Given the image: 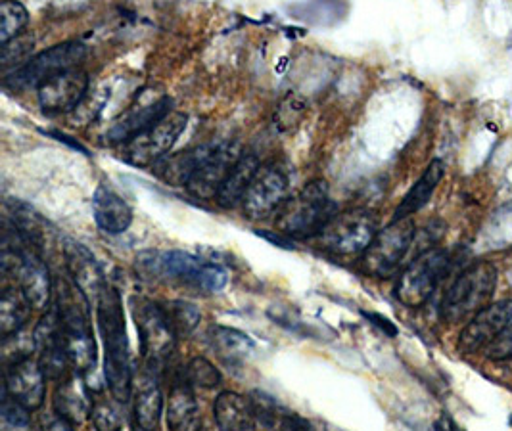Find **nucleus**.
Wrapping results in <instances>:
<instances>
[{
	"label": "nucleus",
	"instance_id": "obj_1",
	"mask_svg": "<svg viewBox=\"0 0 512 431\" xmlns=\"http://www.w3.org/2000/svg\"><path fill=\"white\" fill-rule=\"evenodd\" d=\"M96 317L104 341V376L112 397L127 403L133 393V372L129 363V341L121 295L112 284H104L96 301Z\"/></svg>",
	"mask_w": 512,
	"mask_h": 431
},
{
	"label": "nucleus",
	"instance_id": "obj_2",
	"mask_svg": "<svg viewBox=\"0 0 512 431\" xmlns=\"http://www.w3.org/2000/svg\"><path fill=\"white\" fill-rule=\"evenodd\" d=\"M135 269L148 280H181L204 292H219L227 286L229 274L217 265L181 250H148L135 257Z\"/></svg>",
	"mask_w": 512,
	"mask_h": 431
},
{
	"label": "nucleus",
	"instance_id": "obj_3",
	"mask_svg": "<svg viewBox=\"0 0 512 431\" xmlns=\"http://www.w3.org/2000/svg\"><path fill=\"white\" fill-rule=\"evenodd\" d=\"M58 286L60 288L56 307L62 318L64 347L68 353V361L75 372L87 374L96 366V341L87 309L89 299L81 294V290L75 284L60 282Z\"/></svg>",
	"mask_w": 512,
	"mask_h": 431
},
{
	"label": "nucleus",
	"instance_id": "obj_4",
	"mask_svg": "<svg viewBox=\"0 0 512 431\" xmlns=\"http://www.w3.org/2000/svg\"><path fill=\"white\" fill-rule=\"evenodd\" d=\"M338 215L325 181L309 182L302 192L286 200L279 209L277 232L286 238H313Z\"/></svg>",
	"mask_w": 512,
	"mask_h": 431
},
{
	"label": "nucleus",
	"instance_id": "obj_5",
	"mask_svg": "<svg viewBox=\"0 0 512 431\" xmlns=\"http://www.w3.org/2000/svg\"><path fill=\"white\" fill-rule=\"evenodd\" d=\"M497 288V269L488 261H478L457 276L443 297L442 317L459 322L488 307Z\"/></svg>",
	"mask_w": 512,
	"mask_h": 431
},
{
	"label": "nucleus",
	"instance_id": "obj_6",
	"mask_svg": "<svg viewBox=\"0 0 512 431\" xmlns=\"http://www.w3.org/2000/svg\"><path fill=\"white\" fill-rule=\"evenodd\" d=\"M87 58V46L77 41H68L62 45L52 46L48 50L31 56L22 68L14 69L10 75L4 77V85L22 91L29 87H41L50 79L68 73L71 69H79L83 60Z\"/></svg>",
	"mask_w": 512,
	"mask_h": 431
},
{
	"label": "nucleus",
	"instance_id": "obj_7",
	"mask_svg": "<svg viewBox=\"0 0 512 431\" xmlns=\"http://www.w3.org/2000/svg\"><path fill=\"white\" fill-rule=\"evenodd\" d=\"M131 309L139 330L142 359L146 361V368L156 372L175 353L179 336L165 315L163 305L142 297H133Z\"/></svg>",
	"mask_w": 512,
	"mask_h": 431
},
{
	"label": "nucleus",
	"instance_id": "obj_8",
	"mask_svg": "<svg viewBox=\"0 0 512 431\" xmlns=\"http://www.w3.org/2000/svg\"><path fill=\"white\" fill-rule=\"evenodd\" d=\"M415 234L417 230L411 217L396 219L392 225L378 230L371 246L361 255L363 271L376 278H388L396 273L415 242Z\"/></svg>",
	"mask_w": 512,
	"mask_h": 431
},
{
	"label": "nucleus",
	"instance_id": "obj_9",
	"mask_svg": "<svg viewBox=\"0 0 512 431\" xmlns=\"http://www.w3.org/2000/svg\"><path fill=\"white\" fill-rule=\"evenodd\" d=\"M378 234V219L373 211L353 209L348 213L336 215L321 236L323 250L338 257H355L371 246Z\"/></svg>",
	"mask_w": 512,
	"mask_h": 431
},
{
	"label": "nucleus",
	"instance_id": "obj_10",
	"mask_svg": "<svg viewBox=\"0 0 512 431\" xmlns=\"http://www.w3.org/2000/svg\"><path fill=\"white\" fill-rule=\"evenodd\" d=\"M451 263L449 251L432 248L419 257L401 273L397 280L396 297L407 307H422L438 288Z\"/></svg>",
	"mask_w": 512,
	"mask_h": 431
},
{
	"label": "nucleus",
	"instance_id": "obj_11",
	"mask_svg": "<svg viewBox=\"0 0 512 431\" xmlns=\"http://www.w3.org/2000/svg\"><path fill=\"white\" fill-rule=\"evenodd\" d=\"M185 114H169L160 123L142 131L140 135L123 144V159L137 167H154L187 129Z\"/></svg>",
	"mask_w": 512,
	"mask_h": 431
},
{
	"label": "nucleus",
	"instance_id": "obj_12",
	"mask_svg": "<svg viewBox=\"0 0 512 431\" xmlns=\"http://www.w3.org/2000/svg\"><path fill=\"white\" fill-rule=\"evenodd\" d=\"M288 188L290 177L286 167L279 161L263 163L242 202L246 217L259 221L279 213L280 207L286 202Z\"/></svg>",
	"mask_w": 512,
	"mask_h": 431
},
{
	"label": "nucleus",
	"instance_id": "obj_13",
	"mask_svg": "<svg viewBox=\"0 0 512 431\" xmlns=\"http://www.w3.org/2000/svg\"><path fill=\"white\" fill-rule=\"evenodd\" d=\"M35 351L39 353V364L45 370L48 380L58 382L68 374V353L64 347V332L60 311L54 305L47 315L41 318L33 330Z\"/></svg>",
	"mask_w": 512,
	"mask_h": 431
},
{
	"label": "nucleus",
	"instance_id": "obj_14",
	"mask_svg": "<svg viewBox=\"0 0 512 431\" xmlns=\"http://www.w3.org/2000/svg\"><path fill=\"white\" fill-rule=\"evenodd\" d=\"M238 158L240 152L234 144H213L208 158L198 165L187 182L188 192L198 200H215Z\"/></svg>",
	"mask_w": 512,
	"mask_h": 431
},
{
	"label": "nucleus",
	"instance_id": "obj_15",
	"mask_svg": "<svg viewBox=\"0 0 512 431\" xmlns=\"http://www.w3.org/2000/svg\"><path fill=\"white\" fill-rule=\"evenodd\" d=\"M512 320V301L489 303L480 313H476L465 326L459 338V349L463 353H476L480 349H488L497 336L507 328Z\"/></svg>",
	"mask_w": 512,
	"mask_h": 431
},
{
	"label": "nucleus",
	"instance_id": "obj_16",
	"mask_svg": "<svg viewBox=\"0 0 512 431\" xmlns=\"http://www.w3.org/2000/svg\"><path fill=\"white\" fill-rule=\"evenodd\" d=\"M89 91V77L81 69L62 73L37 89V98L45 114L60 115L73 112Z\"/></svg>",
	"mask_w": 512,
	"mask_h": 431
},
{
	"label": "nucleus",
	"instance_id": "obj_17",
	"mask_svg": "<svg viewBox=\"0 0 512 431\" xmlns=\"http://www.w3.org/2000/svg\"><path fill=\"white\" fill-rule=\"evenodd\" d=\"M47 374L31 357L6 366L4 391L29 410L39 409L47 395Z\"/></svg>",
	"mask_w": 512,
	"mask_h": 431
},
{
	"label": "nucleus",
	"instance_id": "obj_18",
	"mask_svg": "<svg viewBox=\"0 0 512 431\" xmlns=\"http://www.w3.org/2000/svg\"><path fill=\"white\" fill-rule=\"evenodd\" d=\"M171 106H173V100L169 96H160L158 100L131 106L127 112L119 115L110 125V129L106 133L108 142L125 144L129 140H133L142 131L150 129L152 125L160 123L162 119L171 114Z\"/></svg>",
	"mask_w": 512,
	"mask_h": 431
},
{
	"label": "nucleus",
	"instance_id": "obj_19",
	"mask_svg": "<svg viewBox=\"0 0 512 431\" xmlns=\"http://www.w3.org/2000/svg\"><path fill=\"white\" fill-rule=\"evenodd\" d=\"M64 259H66L64 263H66V269L70 273L73 284L81 290V294L89 299V303L91 301L96 303L106 280H104V274H102V269H100L93 251L68 238L64 242Z\"/></svg>",
	"mask_w": 512,
	"mask_h": 431
},
{
	"label": "nucleus",
	"instance_id": "obj_20",
	"mask_svg": "<svg viewBox=\"0 0 512 431\" xmlns=\"http://www.w3.org/2000/svg\"><path fill=\"white\" fill-rule=\"evenodd\" d=\"M54 412L62 420L70 422L71 426L83 424L93 412V399L89 389L83 384L79 372L66 374L60 380V386L54 391Z\"/></svg>",
	"mask_w": 512,
	"mask_h": 431
},
{
	"label": "nucleus",
	"instance_id": "obj_21",
	"mask_svg": "<svg viewBox=\"0 0 512 431\" xmlns=\"http://www.w3.org/2000/svg\"><path fill=\"white\" fill-rule=\"evenodd\" d=\"M93 213L96 225L112 236L123 234L133 223V211L129 204L106 184L98 186L94 192Z\"/></svg>",
	"mask_w": 512,
	"mask_h": 431
},
{
	"label": "nucleus",
	"instance_id": "obj_22",
	"mask_svg": "<svg viewBox=\"0 0 512 431\" xmlns=\"http://www.w3.org/2000/svg\"><path fill=\"white\" fill-rule=\"evenodd\" d=\"M163 397L156 372L146 368L137 380L135 387V424L140 430H158L162 420Z\"/></svg>",
	"mask_w": 512,
	"mask_h": 431
},
{
	"label": "nucleus",
	"instance_id": "obj_23",
	"mask_svg": "<svg viewBox=\"0 0 512 431\" xmlns=\"http://www.w3.org/2000/svg\"><path fill=\"white\" fill-rule=\"evenodd\" d=\"M213 416L221 430H254L257 426L252 399L234 391H223L215 399Z\"/></svg>",
	"mask_w": 512,
	"mask_h": 431
},
{
	"label": "nucleus",
	"instance_id": "obj_24",
	"mask_svg": "<svg viewBox=\"0 0 512 431\" xmlns=\"http://www.w3.org/2000/svg\"><path fill=\"white\" fill-rule=\"evenodd\" d=\"M259 167H261V161L257 158V154L242 152L215 198L217 204L229 209V207H236L240 202H244V196H246L252 181L256 179Z\"/></svg>",
	"mask_w": 512,
	"mask_h": 431
},
{
	"label": "nucleus",
	"instance_id": "obj_25",
	"mask_svg": "<svg viewBox=\"0 0 512 431\" xmlns=\"http://www.w3.org/2000/svg\"><path fill=\"white\" fill-rule=\"evenodd\" d=\"M208 340H210L211 349L225 363H244L256 353L254 340L248 334L229 326H221V324L211 326L208 330Z\"/></svg>",
	"mask_w": 512,
	"mask_h": 431
},
{
	"label": "nucleus",
	"instance_id": "obj_26",
	"mask_svg": "<svg viewBox=\"0 0 512 431\" xmlns=\"http://www.w3.org/2000/svg\"><path fill=\"white\" fill-rule=\"evenodd\" d=\"M211 146L213 144H204L194 150L179 152L175 156H165L154 165L156 175L171 186H187V182L194 175V171L198 169V165L208 158Z\"/></svg>",
	"mask_w": 512,
	"mask_h": 431
},
{
	"label": "nucleus",
	"instance_id": "obj_27",
	"mask_svg": "<svg viewBox=\"0 0 512 431\" xmlns=\"http://www.w3.org/2000/svg\"><path fill=\"white\" fill-rule=\"evenodd\" d=\"M200 409L187 380L175 384L167 403V426L169 430L185 431L200 428Z\"/></svg>",
	"mask_w": 512,
	"mask_h": 431
},
{
	"label": "nucleus",
	"instance_id": "obj_28",
	"mask_svg": "<svg viewBox=\"0 0 512 431\" xmlns=\"http://www.w3.org/2000/svg\"><path fill=\"white\" fill-rule=\"evenodd\" d=\"M443 175H445V165L440 159H434L426 171L422 173L419 181L415 182V186L407 192V196L403 198V202L397 205L396 215H394V221L396 219H407L411 215H415L417 211H420L424 205L430 202L432 194L436 192L438 184L442 182Z\"/></svg>",
	"mask_w": 512,
	"mask_h": 431
},
{
	"label": "nucleus",
	"instance_id": "obj_29",
	"mask_svg": "<svg viewBox=\"0 0 512 431\" xmlns=\"http://www.w3.org/2000/svg\"><path fill=\"white\" fill-rule=\"evenodd\" d=\"M31 301L22 288L8 286L0 297V336H12L24 330L25 322L31 313Z\"/></svg>",
	"mask_w": 512,
	"mask_h": 431
},
{
	"label": "nucleus",
	"instance_id": "obj_30",
	"mask_svg": "<svg viewBox=\"0 0 512 431\" xmlns=\"http://www.w3.org/2000/svg\"><path fill=\"white\" fill-rule=\"evenodd\" d=\"M163 309H165V315L169 318V322H171V326H173V330L179 338L192 334L196 330V326L200 324V320H202L200 309L194 303L185 301V299L169 301V303L163 305Z\"/></svg>",
	"mask_w": 512,
	"mask_h": 431
},
{
	"label": "nucleus",
	"instance_id": "obj_31",
	"mask_svg": "<svg viewBox=\"0 0 512 431\" xmlns=\"http://www.w3.org/2000/svg\"><path fill=\"white\" fill-rule=\"evenodd\" d=\"M27 22L29 14L22 2L4 0L0 6V43L6 45L8 41L20 37Z\"/></svg>",
	"mask_w": 512,
	"mask_h": 431
},
{
	"label": "nucleus",
	"instance_id": "obj_32",
	"mask_svg": "<svg viewBox=\"0 0 512 431\" xmlns=\"http://www.w3.org/2000/svg\"><path fill=\"white\" fill-rule=\"evenodd\" d=\"M185 380L190 386L213 389L221 386L223 378H221V372L215 368V364H211L204 357H194L185 368Z\"/></svg>",
	"mask_w": 512,
	"mask_h": 431
},
{
	"label": "nucleus",
	"instance_id": "obj_33",
	"mask_svg": "<svg viewBox=\"0 0 512 431\" xmlns=\"http://www.w3.org/2000/svg\"><path fill=\"white\" fill-rule=\"evenodd\" d=\"M119 405L123 403H112V401H96L93 405V424L96 430H119L125 426V412Z\"/></svg>",
	"mask_w": 512,
	"mask_h": 431
},
{
	"label": "nucleus",
	"instance_id": "obj_34",
	"mask_svg": "<svg viewBox=\"0 0 512 431\" xmlns=\"http://www.w3.org/2000/svg\"><path fill=\"white\" fill-rule=\"evenodd\" d=\"M254 403V412H256V424L261 428H282V422L288 412L280 409L279 403H275L271 397L263 393H254L252 395Z\"/></svg>",
	"mask_w": 512,
	"mask_h": 431
},
{
	"label": "nucleus",
	"instance_id": "obj_35",
	"mask_svg": "<svg viewBox=\"0 0 512 431\" xmlns=\"http://www.w3.org/2000/svg\"><path fill=\"white\" fill-rule=\"evenodd\" d=\"M2 340H4V343H2V361L6 366L27 359L29 353L35 349L33 334H27L24 330H20L12 336H6Z\"/></svg>",
	"mask_w": 512,
	"mask_h": 431
},
{
	"label": "nucleus",
	"instance_id": "obj_36",
	"mask_svg": "<svg viewBox=\"0 0 512 431\" xmlns=\"http://www.w3.org/2000/svg\"><path fill=\"white\" fill-rule=\"evenodd\" d=\"M0 418L4 426L16 428V430H25L31 426L29 418V409L16 399H12L4 389H2V405H0Z\"/></svg>",
	"mask_w": 512,
	"mask_h": 431
},
{
	"label": "nucleus",
	"instance_id": "obj_37",
	"mask_svg": "<svg viewBox=\"0 0 512 431\" xmlns=\"http://www.w3.org/2000/svg\"><path fill=\"white\" fill-rule=\"evenodd\" d=\"M33 50V39L29 35L25 37H16L2 45V68L8 69L10 66H16V69L22 68L25 62L29 60V54Z\"/></svg>",
	"mask_w": 512,
	"mask_h": 431
},
{
	"label": "nucleus",
	"instance_id": "obj_38",
	"mask_svg": "<svg viewBox=\"0 0 512 431\" xmlns=\"http://www.w3.org/2000/svg\"><path fill=\"white\" fill-rule=\"evenodd\" d=\"M488 357L493 361H505L512 357V320L507 328L488 347Z\"/></svg>",
	"mask_w": 512,
	"mask_h": 431
},
{
	"label": "nucleus",
	"instance_id": "obj_39",
	"mask_svg": "<svg viewBox=\"0 0 512 431\" xmlns=\"http://www.w3.org/2000/svg\"><path fill=\"white\" fill-rule=\"evenodd\" d=\"M363 315L369 318V320H373V324H376L378 328H382L386 334H390V336H396V326H394V324H392L388 318L380 317V315H376V313H365V311H363Z\"/></svg>",
	"mask_w": 512,
	"mask_h": 431
}]
</instances>
